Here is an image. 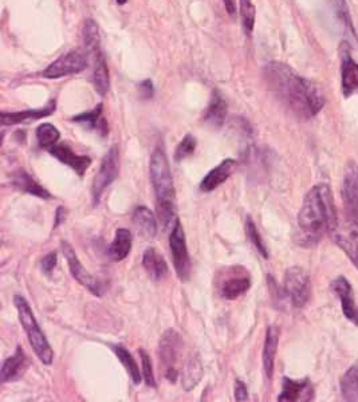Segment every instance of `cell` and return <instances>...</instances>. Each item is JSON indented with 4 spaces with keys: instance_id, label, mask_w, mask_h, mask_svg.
<instances>
[{
    "instance_id": "obj_12",
    "label": "cell",
    "mask_w": 358,
    "mask_h": 402,
    "mask_svg": "<svg viewBox=\"0 0 358 402\" xmlns=\"http://www.w3.org/2000/svg\"><path fill=\"white\" fill-rule=\"evenodd\" d=\"M61 247H62V252L65 258H66V262L69 264L70 274L73 275L75 280L81 286H84L85 289H89V292H91L93 295L102 297L104 287H102L101 282H99L97 277H93L89 271H86V268L79 262V259H78L77 253L73 250V247L67 241H61Z\"/></svg>"
},
{
    "instance_id": "obj_31",
    "label": "cell",
    "mask_w": 358,
    "mask_h": 402,
    "mask_svg": "<svg viewBox=\"0 0 358 402\" xmlns=\"http://www.w3.org/2000/svg\"><path fill=\"white\" fill-rule=\"evenodd\" d=\"M341 393L345 401L358 402V366L350 367L341 379Z\"/></svg>"
},
{
    "instance_id": "obj_9",
    "label": "cell",
    "mask_w": 358,
    "mask_h": 402,
    "mask_svg": "<svg viewBox=\"0 0 358 402\" xmlns=\"http://www.w3.org/2000/svg\"><path fill=\"white\" fill-rule=\"evenodd\" d=\"M332 236L358 268V217L349 214H345V219L338 217Z\"/></svg>"
},
{
    "instance_id": "obj_5",
    "label": "cell",
    "mask_w": 358,
    "mask_h": 402,
    "mask_svg": "<svg viewBox=\"0 0 358 402\" xmlns=\"http://www.w3.org/2000/svg\"><path fill=\"white\" fill-rule=\"evenodd\" d=\"M184 342L176 330H167L161 337L157 355L160 362V372L169 384H176L180 377V360L183 354Z\"/></svg>"
},
{
    "instance_id": "obj_36",
    "label": "cell",
    "mask_w": 358,
    "mask_h": 402,
    "mask_svg": "<svg viewBox=\"0 0 358 402\" xmlns=\"http://www.w3.org/2000/svg\"><path fill=\"white\" fill-rule=\"evenodd\" d=\"M196 151V139L192 134H186L184 139L180 141L174 151V161H183L186 157L192 156Z\"/></svg>"
},
{
    "instance_id": "obj_11",
    "label": "cell",
    "mask_w": 358,
    "mask_h": 402,
    "mask_svg": "<svg viewBox=\"0 0 358 402\" xmlns=\"http://www.w3.org/2000/svg\"><path fill=\"white\" fill-rule=\"evenodd\" d=\"M89 55L84 51L72 50L61 55L58 59L50 63L49 67L42 73L43 78L58 79L62 76H73L84 71L87 67Z\"/></svg>"
},
{
    "instance_id": "obj_23",
    "label": "cell",
    "mask_w": 358,
    "mask_h": 402,
    "mask_svg": "<svg viewBox=\"0 0 358 402\" xmlns=\"http://www.w3.org/2000/svg\"><path fill=\"white\" fill-rule=\"evenodd\" d=\"M341 78H342V93L345 98L358 94V63L345 51L342 54V66H341Z\"/></svg>"
},
{
    "instance_id": "obj_18",
    "label": "cell",
    "mask_w": 358,
    "mask_h": 402,
    "mask_svg": "<svg viewBox=\"0 0 358 402\" xmlns=\"http://www.w3.org/2000/svg\"><path fill=\"white\" fill-rule=\"evenodd\" d=\"M11 184L13 188L23 192V193H28L33 195L39 199L43 200H50L52 199V195L50 193L49 190L43 188L34 177L31 176L28 172H26L25 169H19L16 172H13V177H11Z\"/></svg>"
},
{
    "instance_id": "obj_6",
    "label": "cell",
    "mask_w": 358,
    "mask_h": 402,
    "mask_svg": "<svg viewBox=\"0 0 358 402\" xmlns=\"http://www.w3.org/2000/svg\"><path fill=\"white\" fill-rule=\"evenodd\" d=\"M215 287L220 298L235 301L251 287V275L242 265L224 267L215 277Z\"/></svg>"
},
{
    "instance_id": "obj_14",
    "label": "cell",
    "mask_w": 358,
    "mask_h": 402,
    "mask_svg": "<svg viewBox=\"0 0 358 402\" xmlns=\"http://www.w3.org/2000/svg\"><path fill=\"white\" fill-rule=\"evenodd\" d=\"M342 199L345 202L346 214L358 217V165L353 161L346 166Z\"/></svg>"
},
{
    "instance_id": "obj_10",
    "label": "cell",
    "mask_w": 358,
    "mask_h": 402,
    "mask_svg": "<svg viewBox=\"0 0 358 402\" xmlns=\"http://www.w3.org/2000/svg\"><path fill=\"white\" fill-rule=\"evenodd\" d=\"M118 176V149L111 147V151L104 157L97 175L91 185V200L93 205H99L102 193L109 188L111 183Z\"/></svg>"
},
{
    "instance_id": "obj_27",
    "label": "cell",
    "mask_w": 358,
    "mask_h": 402,
    "mask_svg": "<svg viewBox=\"0 0 358 402\" xmlns=\"http://www.w3.org/2000/svg\"><path fill=\"white\" fill-rule=\"evenodd\" d=\"M132 244H133L132 232L126 228H118L116 231L114 239L108 248L109 258L113 262H123L132 251Z\"/></svg>"
},
{
    "instance_id": "obj_42",
    "label": "cell",
    "mask_w": 358,
    "mask_h": 402,
    "mask_svg": "<svg viewBox=\"0 0 358 402\" xmlns=\"http://www.w3.org/2000/svg\"><path fill=\"white\" fill-rule=\"evenodd\" d=\"M223 1H224L225 11L230 13L231 16H234L235 13H236V3H235V0H223Z\"/></svg>"
},
{
    "instance_id": "obj_24",
    "label": "cell",
    "mask_w": 358,
    "mask_h": 402,
    "mask_svg": "<svg viewBox=\"0 0 358 402\" xmlns=\"http://www.w3.org/2000/svg\"><path fill=\"white\" fill-rule=\"evenodd\" d=\"M141 264L144 267V270L147 271L150 279L160 282L162 279H165L168 275V264L165 262L164 256L160 252L155 248H148L142 253V260Z\"/></svg>"
},
{
    "instance_id": "obj_39",
    "label": "cell",
    "mask_w": 358,
    "mask_h": 402,
    "mask_svg": "<svg viewBox=\"0 0 358 402\" xmlns=\"http://www.w3.org/2000/svg\"><path fill=\"white\" fill-rule=\"evenodd\" d=\"M235 400L236 401H247L248 400L247 386L240 379L235 381Z\"/></svg>"
},
{
    "instance_id": "obj_17",
    "label": "cell",
    "mask_w": 358,
    "mask_h": 402,
    "mask_svg": "<svg viewBox=\"0 0 358 402\" xmlns=\"http://www.w3.org/2000/svg\"><path fill=\"white\" fill-rule=\"evenodd\" d=\"M235 163L233 159H225L216 168L211 169L208 175L204 177L200 183V190L204 193H210L212 190L219 188L223 183H225L234 173Z\"/></svg>"
},
{
    "instance_id": "obj_15",
    "label": "cell",
    "mask_w": 358,
    "mask_h": 402,
    "mask_svg": "<svg viewBox=\"0 0 358 402\" xmlns=\"http://www.w3.org/2000/svg\"><path fill=\"white\" fill-rule=\"evenodd\" d=\"M49 151L50 154L54 156L60 163L70 166L79 177L84 176L91 165L90 157L77 154L67 144H57Z\"/></svg>"
},
{
    "instance_id": "obj_38",
    "label": "cell",
    "mask_w": 358,
    "mask_h": 402,
    "mask_svg": "<svg viewBox=\"0 0 358 402\" xmlns=\"http://www.w3.org/2000/svg\"><path fill=\"white\" fill-rule=\"evenodd\" d=\"M57 263H58L57 253H55V252H50V253H47V255L40 260V268H42L43 274L50 275V274L54 271V268L57 267Z\"/></svg>"
},
{
    "instance_id": "obj_26",
    "label": "cell",
    "mask_w": 358,
    "mask_h": 402,
    "mask_svg": "<svg viewBox=\"0 0 358 402\" xmlns=\"http://www.w3.org/2000/svg\"><path fill=\"white\" fill-rule=\"evenodd\" d=\"M133 224L136 226L137 232L145 239H153L157 235V220L148 207H137L133 212Z\"/></svg>"
},
{
    "instance_id": "obj_20",
    "label": "cell",
    "mask_w": 358,
    "mask_h": 402,
    "mask_svg": "<svg viewBox=\"0 0 358 402\" xmlns=\"http://www.w3.org/2000/svg\"><path fill=\"white\" fill-rule=\"evenodd\" d=\"M102 106H104L102 103H99L94 109L89 110L86 113L75 115L72 121L86 127L87 130L96 132L101 137H105L109 133V126L102 115V112H104Z\"/></svg>"
},
{
    "instance_id": "obj_8",
    "label": "cell",
    "mask_w": 358,
    "mask_h": 402,
    "mask_svg": "<svg viewBox=\"0 0 358 402\" xmlns=\"http://www.w3.org/2000/svg\"><path fill=\"white\" fill-rule=\"evenodd\" d=\"M284 289L296 309L303 307L310 299L311 283L309 274L302 267H290L284 274Z\"/></svg>"
},
{
    "instance_id": "obj_33",
    "label": "cell",
    "mask_w": 358,
    "mask_h": 402,
    "mask_svg": "<svg viewBox=\"0 0 358 402\" xmlns=\"http://www.w3.org/2000/svg\"><path fill=\"white\" fill-rule=\"evenodd\" d=\"M38 144L40 148L50 151L52 147H55L58 144V141L61 139V133L60 130L52 125V124H42L38 126L37 129Z\"/></svg>"
},
{
    "instance_id": "obj_13",
    "label": "cell",
    "mask_w": 358,
    "mask_h": 402,
    "mask_svg": "<svg viewBox=\"0 0 358 402\" xmlns=\"http://www.w3.org/2000/svg\"><path fill=\"white\" fill-rule=\"evenodd\" d=\"M314 400V388L309 378L291 379L284 377L282 381V391L278 396L281 402H308Z\"/></svg>"
},
{
    "instance_id": "obj_22",
    "label": "cell",
    "mask_w": 358,
    "mask_h": 402,
    "mask_svg": "<svg viewBox=\"0 0 358 402\" xmlns=\"http://www.w3.org/2000/svg\"><path fill=\"white\" fill-rule=\"evenodd\" d=\"M278 343H279V328L274 325L267 327L262 358H263L264 374L269 379H272L274 376V366H275L276 352H278Z\"/></svg>"
},
{
    "instance_id": "obj_30",
    "label": "cell",
    "mask_w": 358,
    "mask_h": 402,
    "mask_svg": "<svg viewBox=\"0 0 358 402\" xmlns=\"http://www.w3.org/2000/svg\"><path fill=\"white\" fill-rule=\"evenodd\" d=\"M111 350L116 354V357L118 358V361L121 362V364L124 366L126 373L129 374V377L133 381V384L140 385L141 379H142V374L140 373V367H138V364L135 361L133 355L123 345H113Z\"/></svg>"
},
{
    "instance_id": "obj_34",
    "label": "cell",
    "mask_w": 358,
    "mask_h": 402,
    "mask_svg": "<svg viewBox=\"0 0 358 402\" xmlns=\"http://www.w3.org/2000/svg\"><path fill=\"white\" fill-rule=\"evenodd\" d=\"M239 6H240V19L243 30L247 35H251L255 25L257 8L251 0H239Z\"/></svg>"
},
{
    "instance_id": "obj_43",
    "label": "cell",
    "mask_w": 358,
    "mask_h": 402,
    "mask_svg": "<svg viewBox=\"0 0 358 402\" xmlns=\"http://www.w3.org/2000/svg\"><path fill=\"white\" fill-rule=\"evenodd\" d=\"M116 1H117V4H120V6H123V4H125V3H126V1H128V0H116Z\"/></svg>"
},
{
    "instance_id": "obj_29",
    "label": "cell",
    "mask_w": 358,
    "mask_h": 402,
    "mask_svg": "<svg viewBox=\"0 0 358 402\" xmlns=\"http://www.w3.org/2000/svg\"><path fill=\"white\" fill-rule=\"evenodd\" d=\"M227 115V103L219 91H213L203 121L213 127H222Z\"/></svg>"
},
{
    "instance_id": "obj_28",
    "label": "cell",
    "mask_w": 358,
    "mask_h": 402,
    "mask_svg": "<svg viewBox=\"0 0 358 402\" xmlns=\"http://www.w3.org/2000/svg\"><path fill=\"white\" fill-rule=\"evenodd\" d=\"M203 364L198 352H191L181 373V385L186 391L195 389L203 378Z\"/></svg>"
},
{
    "instance_id": "obj_35",
    "label": "cell",
    "mask_w": 358,
    "mask_h": 402,
    "mask_svg": "<svg viewBox=\"0 0 358 402\" xmlns=\"http://www.w3.org/2000/svg\"><path fill=\"white\" fill-rule=\"evenodd\" d=\"M246 234H247V238L250 239V241L252 243V246L257 248V251L259 252L264 259H269V256H270L269 250H267L264 241L262 239L259 231L255 226L254 220L251 219V216H247V219H246Z\"/></svg>"
},
{
    "instance_id": "obj_37",
    "label": "cell",
    "mask_w": 358,
    "mask_h": 402,
    "mask_svg": "<svg viewBox=\"0 0 358 402\" xmlns=\"http://www.w3.org/2000/svg\"><path fill=\"white\" fill-rule=\"evenodd\" d=\"M140 358H141V367H142V378L145 381V384L149 388H156V378L153 373V366H152V360L148 355V352L144 349L138 350Z\"/></svg>"
},
{
    "instance_id": "obj_25",
    "label": "cell",
    "mask_w": 358,
    "mask_h": 402,
    "mask_svg": "<svg viewBox=\"0 0 358 402\" xmlns=\"http://www.w3.org/2000/svg\"><path fill=\"white\" fill-rule=\"evenodd\" d=\"M89 58L93 62V78L91 79H93L94 88L101 97H105L109 91V86H111L109 70H108L105 57H104L102 51H99V52L90 55Z\"/></svg>"
},
{
    "instance_id": "obj_40",
    "label": "cell",
    "mask_w": 358,
    "mask_h": 402,
    "mask_svg": "<svg viewBox=\"0 0 358 402\" xmlns=\"http://www.w3.org/2000/svg\"><path fill=\"white\" fill-rule=\"evenodd\" d=\"M138 90H140L141 97H142V98H145V100L152 98V97H153V94H155V90H153V82H152L150 79H147V81L141 82V84L138 85Z\"/></svg>"
},
{
    "instance_id": "obj_19",
    "label": "cell",
    "mask_w": 358,
    "mask_h": 402,
    "mask_svg": "<svg viewBox=\"0 0 358 402\" xmlns=\"http://www.w3.org/2000/svg\"><path fill=\"white\" fill-rule=\"evenodd\" d=\"M26 367H27V358L25 352L21 346H18L13 355L9 357L1 364L0 370L1 384L19 379L25 374Z\"/></svg>"
},
{
    "instance_id": "obj_21",
    "label": "cell",
    "mask_w": 358,
    "mask_h": 402,
    "mask_svg": "<svg viewBox=\"0 0 358 402\" xmlns=\"http://www.w3.org/2000/svg\"><path fill=\"white\" fill-rule=\"evenodd\" d=\"M55 112V102L51 100L47 106L40 108V109H30L23 112H1V125H18L27 121H35L45 117H49Z\"/></svg>"
},
{
    "instance_id": "obj_41",
    "label": "cell",
    "mask_w": 358,
    "mask_h": 402,
    "mask_svg": "<svg viewBox=\"0 0 358 402\" xmlns=\"http://www.w3.org/2000/svg\"><path fill=\"white\" fill-rule=\"evenodd\" d=\"M66 214L67 211L63 208V207H60L55 212V222H54V228H57L58 226H61L63 222L66 220Z\"/></svg>"
},
{
    "instance_id": "obj_4",
    "label": "cell",
    "mask_w": 358,
    "mask_h": 402,
    "mask_svg": "<svg viewBox=\"0 0 358 402\" xmlns=\"http://www.w3.org/2000/svg\"><path fill=\"white\" fill-rule=\"evenodd\" d=\"M13 303H15V307H16V311H18L21 325L25 328L26 335L30 340L33 350L35 352L42 364L50 366L52 364V360H54V352L50 346L46 335L43 334L42 328L38 325L37 318L33 313V309L30 307L28 302L26 301L25 298L21 297V295H15Z\"/></svg>"
},
{
    "instance_id": "obj_1",
    "label": "cell",
    "mask_w": 358,
    "mask_h": 402,
    "mask_svg": "<svg viewBox=\"0 0 358 402\" xmlns=\"http://www.w3.org/2000/svg\"><path fill=\"white\" fill-rule=\"evenodd\" d=\"M263 76L272 94L298 118L309 120L321 112L325 94L314 82L299 76L289 64L267 63Z\"/></svg>"
},
{
    "instance_id": "obj_2",
    "label": "cell",
    "mask_w": 358,
    "mask_h": 402,
    "mask_svg": "<svg viewBox=\"0 0 358 402\" xmlns=\"http://www.w3.org/2000/svg\"><path fill=\"white\" fill-rule=\"evenodd\" d=\"M338 222L332 190L320 184L305 196L296 220V241L298 246L311 248L325 235H332Z\"/></svg>"
},
{
    "instance_id": "obj_16",
    "label": "cell",
    "mask_w": 358,
    "mask_h": 402,
    "mask_svg": "<svg viewBox=\"0 0 358 402\" xmlns=\"http://www.w3.org/2000/svg\"><path fill=\"white\" fill-rule=\"evenodd\" d=\"M332 289L341 301L344 315L353 325L358 326V310L353 298V289L347 279L342 277H337L332 283Z\"/></svg>"
},
{
    "instance_id": "obj_32",
    "label": "cell",
    "mask_w": 358,
    "mask_h": 402,
    "mask_svg": "<svg viewBox=\"0 0 358 402\" xmlns=\"http://www.w3.org/2000/svg\"><path fill=\"white\" fill-rule=\"evenodd\" d=\"M82 37H84V45H85L89 57L101 51L99 25L93 19H87L85 22L84 30H82Z\"/></svg>"
},
{
    "instance_id": "obj_7",
    "label": "cell",
    "mask_w": 358,
    "mask_h": 402,
    "mask_svg": "<svg viewBox=\"0 0 358 402\" xmlns=\"http://www.w3.org/2000/svg\"><path fill=\"white\" fill-rule=\"evenodd\" d=\"M169 248L177 277L181 282H186L191 277V258L186 247V232L179 219L176 220L169 235Z\"/></svg>"
},
{
    "instance_id": "obj_3",
    "label": "cell",
    "mask_w": 358,
    "mask_h": 402,
    "mask_svg": "<svg viewBox=\"0 0 358 402\" xmlns=\"http://www.w3.org/2000/svg\"><path fill=\"white\" fill-rule=\"evenodd\" d=\"M149 172L161 224L164 228L172 229L176 220L179 219L176 214V189L169 161L162 144H159L150 156Z\"/></svg>"
}]
</instances>
